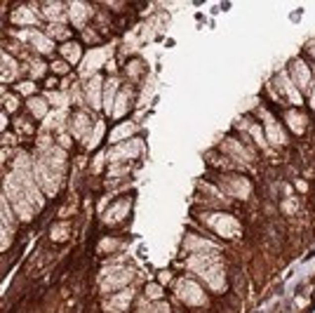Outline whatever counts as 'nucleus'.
Returning a JSON list of instances; mask_svg holds the SVG:
<instances>
[{"label":"nucleus","mask_w":315,"mask_h":313,"mask_svg":"<svg viewBox=\"0 0 315 313\" xmlns=\"http://www.w3.org/2000/svg\"><path fill=\"white\" fill-rule=\"evenodd\" d=\"M62 170H63V151L62 149H45L43 158L36 162V177L40 181V186L45 188L50 196L57 193V188H59Z\"/></svg>","instance_id":"nucleus-1"},{"label":"nucleus","mask_w":315,"mask_h":313,"mask_svg":"<svg viewBox=\"0 0 315 313\" xmlns=\"http://www.w3.org/2000/svg\"><path fill=\"white\" fill-rule=\"evenodd\" d=\"M189 268L190 271H195L198 276H202L205 280L209 283L212 290H224V266H221V261L214 259L212 254H195V257H190L189 259Z\"/></svg>","instance_id":"nucleus-2"},{"label":"nucleus","mask_w":315,"mask_h":313,"mask_svg":"<svg viewBox=\"0 0 315 313\" xmlns=\"http://www.w3.org/2000/svg\"><path fill=\"white\" fill-rule=\"evenodd\" d=\"M174 292L179 297L181 302H186L190 306H202L207 299H205V292H202V287L198 283H193V280H179L177 285H174Z\"/></svg>","instance_id":"nucleus-3"},{"label":"nucleus","mask_w":315,"mask_h":313,"mask_svg":"<svg viewBox=\"0 0 315 313\" xmlns=\"http://www.w3.org/2000/svg\"><path fill=\"white\" fill-rule=\"evenodd\" d=\"M132 278V273L127 271V268H106L104 271V276L99 278L101 283V292H111V290H118V287H123Z\"/></svg>","instance_id":"nucleus-4"},{"label":"nucleus","mask_w":315,"mask_h":313,"mask_svg":"<svg viewBox=\"0 0 315 313\" xmlns=\"http://www.w3.org/2000/svg\"><path fill=\"white\" fill-rule=\"evenodd\" d=\"M108 52H111V47H104V50H92L87 57H82V64H80L82 78H87V76H92L97 69H101V64L106 62Z\"/></svg>","instance_id":"nucleus-5"},{"label":"nucleus","mask_w":315,"mask_h":313,"mask_svg":"<svg viewBox=\"0 0 315 313\" xmlns=\"http://www.w3.org/2000/svg\"><path fill=\"white\" fill-rule=\"evenodd\" d=\"M19 40H24V43H31L33 47H36L38 52H43V54H50L52 52V40L47 36H43L40 31H31V28H24V31H19L17 33Z\"/></svg>","instance_id":"nucleus-6"},{"label":"nucleus","mask_w":315,"mask_h":313,"mask_svg":"<svg viewBox=\"0 0 315 313\" xmlns=\"http://www.w3.org/2000/svg\"><path fill=\"white\" fill-rule=\"evenodd\" d=\"M209 222H212V229H214L216 233L226 235V238H233V235L240 233V224L235 222L233 217H228V215H214Z\"/></svg>","instance_id":"nucleus-7"},{"label":"nucleus","mask_w":315,"mask_h":313,"mask_svg":"<svg viewBox=\"0 0 315 313\" xmlns=\"http://www.w3.org/2000/svg\"><path fill=\"white\" fill-rule=\"evenodd\" d=\"M129 299H132V290H123L120 295L111 297L108 302H104V309H106L108 313H120L129 306Z\"/></svg>","instance_id":"nucleus-8"},{"label":"nucleus","mask_w":315,"mask_h":313,"mask_svg":"<svg viewBox=\"0 0 315 313\" xmlns=\"http://www.w3.org/2000/svg\"><path fill=\"white\" fill-rule=\"evenodd\" d=\"M141 153V142H129V144H120L111 151V160H120V158H132V156H139Z\"/></svg>","instance_id":"nucleus-9"},{"label":"nucleus","mask_w":315,"mask_h":313,"mask_svg":"<svg viewBox=\"0 0 315 313\" xmlns=\"http://www.w3.org/2000/svg\"><path fill=\"white\" fill-rule=\"evenodd\" d=\"M17 78V64L14 59L9 57V54L0 52V80L2 82H9Z\"/></svg>","instance_id":"nucleus-10"},{"label":"nucleus","mask_w":315,"mask_h":313,"mask_svg":"<svg viewBox=\"0 0 315 313\" xmlns=\"http://www.w3.org/2000/svg\"><path fill=\"white\" fill-rule=\"evenodd\" d=\"M71 132H73V137H75V139H87V134H90V120H87V116L78 113V116H75V120H73Z\"/></svg>","instance_id":"nucleus-11"},{"label":"nucleus","mask_w":315,"mask_h":313,"mask_svg":"<svg viewBox=\"0 0 315 313\" xmlns=\"http://www.w3.org/2000/svg\"><path fill=\"white\" fill-rule=\"evenodd\" d=\"M43 14H45L50 21H63V17H66V9H63L62 2H45V7H43Z\"/></svg>","instance_id":"nucleus-12"},{"label":"nucleus","mask_w":315,"mask_h":313,"mask_svg":"<svg viewBox=\"0 0 315 313\" xmlns=\"http://www.w3.org/2000/svg\"><path fill=\"white\" fill-rule=\"evenodd\" d=\"M87 17H90V7H87V5H82V2H73V5H71V19L80 28L85 26Z\"/></svg>","instance_id":"nucleus-13"},{"label":"nucleus","mask_w":315,"mask_h":313,"mask_svg":"<svg viewBox=\"0 0 315 313\" xmlns=\"http://www.w3.org/2000/svg\"><path fill=\"white\" fill-rule=\"evenodd\" d=\"M99 92H101V78H92V82L87 85V99H90V104H92L94 108L101 106Z\"/></svg>","instance_id":"nucleus-14"},{"label":"nucleus","mask_w":315,"mask_h":313,"mask_svg":"<svg viewBox=\"0 0 315 313\" xmlns=\"http://www.w3.org/2000/svg\"><path fill=\"white\" fill-rule=\"evenodd\" d=\"M266 130H268L270 144H285V134H282V130H280L278 123H275L273 118H268V116H266Z\"/></svg>","instance_id":"nucleus-15"},{"label":"nucleus","mask_w":315,"mask_h":313,"mask_svg":"<svg viewBox=\"0 0 315 313\" xmlns=\"http://www.w3.org/2000/svg\"><path fill=\"white\" fill-rule=\"evenodd\" d=\"M127 207H129V200L116 203V205H113V210H111V212L104 217V219H106V224H113V222H118V219H123V217L127 215Z\"/></svg>","instance_id":"nucleus-16"},{"label":"nucleus","mask_w":315,"mask_h":313,"mask_svg":"<svg viewBox=\"0 0 315 313\" xmlns=\"http://www.w3.org/2000/svg\"><path fill=\"white\" fill-rule=\"evenodd\" d=\"M186 247H189V250H198V252H214V245H212V242L209 240H202V238H193V235H190V238H186Z\"/></svg>","instance_id":"nucleus-17"},{"label":"nucleus","mask_w":315,"mask_h":313,"mask_svg":"<svg viewBox=\"0 0 315 313\" xmlns=\"http://www.w3.org/2000/svg\"><path fill=\"white\" fill-rule=\"evenodd\" d=\"M62 54L66 57V62L75 64L78 59H80V47H78L75 43H63L62 45Z\"/></svg>","instance_id":"nucleus-18"},{"label":"nucleus","mask_w":315,"mask_h":313,"mask_svg":"<svg viewBox=\"0 0 315 313\" xmlns=\"http://www.w3.org/2000/svg\"><path fill=\"white\" fill-rule=\"evenodd\" d=\"M12 21L14 24H36V17H33V12L26 7H19L14 14H12Z\"/></svg>","instance_id":"nucleus-19"},{"label":"nucleus","mask_w":315,"mask_h":313,"mask_svg":"<svg viewBox=\"0 0 315 313\" xmlns=\"http://www.w3.org/2000/svg\"><path fill=\"white\" fill-rule=\"evenodd\" d=\"M116 87H118V80L111 78L106 82V89H104V106L106 108H113V94H116Z\"/></svg>","instance_id":"nucleus-20"},{"label":"nucleus","mask_w":315,"mask_h":313,"mask_svg":"<svg viewBox=\"0 0 315 313\" xmlns=\"http://www.w3.org/2000/svg\"><path fill=\"white\" fill-rule=\"evenodd\" d=\"M292 69H294V73H297L294 78H297L299 85H301V87H308V69H306V66H304L301 62H294Z\"/></svg>","instance_id":"nucleus-21"},{"label":"nucleus","mask_w":315,"mask_h":313,"mask_svg":"<svg viewBox=\"0 0 315 313\" xmlns=\"http://www.w3.org/2000/svg\"><path fill=\"white\" fill-rule=\"evenodd\" d=\"M28 108L33 111V116L36 118H45V111H47V106H45V99H28Z\"/></svg>","instance_id":"nucleus-22"},{"label":"nucleus","mask_w":315,"mask_h":313,"mask_svg":"<svg viewBox=\"0 0 315 313\" xmlns=\"http://www.w3.org/2000/svg\"><path fill=\"white\" fill-rule=\"evenodd\" d=\"M9 245V222L0 215V250H5Z\"/></svg>","instance_id":"nucleus-23"},{"label":"nucleus","mask_w":315,"mask_h":313,"mask_svg":"<svg viewBox=\"0 0 315 313\" xmlns=\"http://www.w3.org/2000/svg\"><path fill=\"white\" fill-rule=\"evenodd\" d=\"M127 104H129V92H120V94H118V101H116V106H113V113H116V116H123V113H125L127 111Z\"/></svg>","instance_id":"nucleus-24"},{"label":"nucleus","mask_w":315,"mask_h":313,"mask_svg":"<svg viewBox=\"0 0 315 313\" xmlns=\"http://www.w3.org/2000/svg\"><path fill=\"white\" fill-rule=\"evenodd\" d=\"M134 132V123H125V125H118L116 132L111 134V139L113 142H118V139H125V137H129V134Z\"/></svg>","instance_id":"nucleus-25"},{"label":"nucleus","mask_w":315,"mask_h":313,"mask_svg":"<svg viewBox=\"0 0 315 313\" xmlns=\"http://www.w3.org/2000/svg\"><path fill=\"white\" fill-rule=\"evenodd\" d=\"M287 123L294 127V132H297V134L304 132V116H299V113L292 111V113H287Z\"/></svg>","instance_id":"nucleus-26"},{"label":"nucleus","mask_w":315,"mask_h":313,"mask_svg":"<svg viewBox=\"0 0 315 313\" xmlns=\"http://www.w3.org/2000/svg\"><path fill=\"white\" fill-rule=\"evenodd\" d=\"M47 38H68V31L63 26H59V24H52V26L47 28Z\"/></svg>","instance_id":"nucleus-27"},{"label":"nucleus","mask_w":315,"mask_h":313,"mask_svg":"<svg viewBox=\"0 0 315 313\" xmlns=\"http://www.w3.org/2000/svg\"><path fill=\"white\" fill-rule=\"evenodd\" d=\"M63 118H66V111H63V108H59V111H54L52 116H50V118L45 120V127H54V125H59V123H62Z\"/></svg>","instance_id":"nucleus-28"},{"label":"nucleus","mask_w":315,"mask_h":313,"mask_svg":"<svg viewBox=\"0 0 315 313\" xmlns=\"http://www.w3.org/2000/svg\"><path fill=\"white\" fill-rule=\"evenodd\" d=\"M280 82H282V87H285V92H287V97H292V101H301V97H299L297 94V89L292 87V82H287V78H285V76H280Z\"/></svg>","instance_id":"nucleus-29"},{"label":"nucleus","mask_w":315,"mask_h":313,"mask_svg":"<svg viewBox=\"0 0 315 313\" xmlns=\"http://www.w3.org/2000/svg\"><path fill=\"white\" fill-rule=\"evenodd\" d=\"M66 235H68V226H66V224H59V226L52 231L54 240H62V238H66Z\"/></svg>","instance_id":"nucleus-30"},{"label":"nucleus","mask_w":315,"mask_h":313,"mask_svg":"<svg viewBox=\"0 0 315 313\" xmlns=\"http://www.w3.org/2000/svg\"><path fill=\"white\" fill-rule=\"evenodd\" d=\"M47 99H50L52 104H57V106H66V101H68V97H66V94H57V92H52Z\"/></svg>","instance_id":"nucleus-31"},{"label":"nucleus","mask_w":315,"mask_h":313,"mask_svg":"<svg viewBox=\"0 0 315 313\" xmlns=\"http://www.w3.org/2000/svg\"><path fill=\"white\" fill-rule=\"evenodd\" d=\"M43 73H45V64H43V62H33V66H31V76H33V78H40Z\"/></svg>","instance_id":"nucleus-32"},{"label":"nucleus","mask_w":315,"mask_h":313,"mask_svg":"<svg viewBox=\"0 0 315 313\" xmlns=\"http://www.w3.org/2000/svg\"><path fill=\"white\" fill-rule=\"evenodd\" d=\"M226 149H231L228 153H235L238 158H247V156L243 153V149H240V144H235V142H226Z\"/></svg>","instance_id":"nucleus-33"},{"label":"nucleus","mask_w":315,"mask_h":313,"mask_svg":"<svg viewBox=\"0 0 315 313\" xmlns=\"http://www.w3.org/2000/svg\"><path fill=\"white\" fill-rule=\"evenodd\" d=\"M146 292H148V297H151V299H160V295H162L160 285H148V287H146Z\"/></svg>","instance_id":"nucleus-34"},{"label":"nucleus","mask_w":315,"mask_h":313,"mask_svg":"<svg viewBox=\"0 0 315 313\" xmlns=\"http://www.w3.org/2000/svg\"><path fill=\"white\" fill-rule=\"evenodd\" d=\"M2 101H5V108H7V111H17V97L7 94V97L2 99Z\"/></svg>","instance_id":"nucleus-35"},{"label":"nucleus","mask_w":315,"mask_h":313,"mask_svg":"<svg viewBox=\"0 0 315 313\" xmlns=\"http://www.w3.org/2000/svg\"><path fill=\"white\" fill-rule=\"evenodd\" d=\"M111 250H116V240H104L99 245V252H111Z\"/></svg>","instance_id":"nucleus-36"},{"label":"nucleus","mask_w":315,"mask_h":313,"mask_svg":"<svg viewBox=\"0 0 315 313\" xmlns=\"http://www.w3.org/2000/svg\"><path fill=\"white\" fill-rule=\"evenodd\" d=\"M52 69H54L57 73H66V71H68V64H66V62H54Z\"/></svg>","instance_id":"nucleus-37"},{"label":"nucleus","mask_w":315,"mask_h":313,"mask_svg":"<svg viewBox=\"0 0 315 313\" xmlns=\"http://www.w3.org/2000/svg\"><path fill=\"white\" fill-rule=\"evenodd\" d=\"M33 89H36L33 82H21V85H19V92H24V94H31Z\"/></svg>","instance_id":"nucleus-38"},{"label":"nucleus","mask_w":315,"mask_h":313,"mask_svg":"<svg viewBox=\"0 0 315 313\" xmlns=\"http://www.w3.org/2000/svg\"><path fill=\"white\" fill-rule=\"evenodd\" d=\"M5 123H7V118H5V116H0V130L5 127Z\"/></svg>","instance_id":"nucleus-39"},{"label":"nucleus","mask_w":315,"mask_h":313,"mask_svg":"<svg viewBox=\"0 0 315 313\" xmlns=\"http://www.w3.org/2000/svg\"><path fill=\"white\" fill-rule=\"evenodd\" d=\"M311 50H313V52H315V45H311Z\"/></svg>","instance_id":"nucleus-40"},{"label":"nucleus","mask_w":315,"mask_h":313,"mask_svg":"<svg viewBox=\"0 0 315 313\" xmlns=\"http://www.w3.org/2000/svg\"><path fill=\"white\" fill-rule=\"evenodd\" d=\"M0 97H2V87H0Z\"/></svg>","instance_id":"nucleus-41"}]
</instances>
